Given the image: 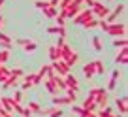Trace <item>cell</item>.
Listing matches in <instances>:
<instances>
[{
    "instance_id": "1",
    "label": "cell",
    "mask_w": 128,
    "mask_h": 117,
    "mask_svg": "<svg viewBox=\"0 0 128 117\" xmlns=\"http://www.w3.org/2000/svg\"><path fill=\"white\" fill-rule=\"evenodd\" d=\"M88 94H92L94 96V102L98 108H106L108 106V91L104 89V87H96V89H90L88 91Z\"/></svg>"
},
{
    "instance_id": "2",
    "label": "cell",
    "mask_w": 128,
    "mask_h": 117,
    "mask_svg": "<svg viewBox=\"0 0 128 117\" xmlns=\"http://www.w3.org/2000/svg\"><path fill=\"white\" fill-rule=\"evenodd\" d=\"M106 32L113 38H126V25L124 23H111Z\"/></svg>"
},
{
    "instance_id": "3",
    "label": "cell",
    "mask_w": 128,
    "mask_h": 117,
    "mask_svg": "<svg viewBox=\"0 0 128 117\" xmlns=\"http://www.w3.org/2000/svg\"><path fill=\"white\" fill-rule=\"evenodd\" d=\"M92 15L98 17V19H106V17L109 15V8L106 4H102V2H98V0H94V4H92Z\"/></svg>"
},
{
    "instance_id": "4",
    "label": "cell",
    "mask_w": 128,
    "mask_h": 117,
    "mask_svg": "<svg viewBox=\"0 0 128 117\" xmlns=\"http://www.w3.org/2000/svg\"><path fill=\"white\" fill-rule=\"evenodd\" d=\"M49 64H51V68L55 70L56 76H62V77L66 76V74H70V70H72L64 61H55V62H49Z\"/></svg>"
},
{
    "instance_id": "5",
    "label": "cell",
    "mask_w": 128,
    "mask_h": 117,
    "mask_svg": "<svg viewBox=\"0 0 128 117\" xmlns=\"http://www.w3.org/2000/svg\"><path fill=\"white\" fill-rule=\"evenodd\" d=\"M90 19H94V15H92V10H81L79 13H77L76 17H74V23L76 25H83V23H87V21H90Z\"/></svg>"
},
{
    "instance_id": "6",
    "label": "cell",
    "mask_w": 128,
    "mask_h": 117,
    "mask_svg": "<svg viewBox=\"0 0 128 117\" xmlns=\"http://www.w3.org/2000/svg\"><path fill=\"white\" fill-rule=\"evenodd\" d=\"M64 83H66V89H74L77 93V89H79V81H77V77L74 76V74H66V76H64Z\"/></svg>"
},
{
    "instance_id": "7",
    "label": "cell",
    "mask_w": 128,
    "mask_h": 117,
    "mask_svg": "<svg viewBox=\"0 0 128 117\" xmlns=\"http://www.w3.org/2000/svg\"><path fill=\"white\" fill-rule=\"evenodd\" d=\"M128 62V47H120L115 55V64H126Z\"/></svg>"
},
{
    "instance_id": "8",
    "label": "cell",
    "mask_w": 128,
    "mask_h": 117,
    "mask_svg": "<svg viewBox=\"0 0 128 117\" xmlns=\"http://www.w3.org/2000/svg\"><path fill=\"white\" fill-rule=\"evenodd\" d=\"M122 12H124V4H119L115 10H113V12H109V15L106 17V21H108L109 25H111V23H115V21H117V17H119Z\"/></svg>"
},
{
    "instance_id": "9",
    "label": "cell",
    "mask_w": 128,
    "mask_h": 117,
    "mask_svg": "<svg viewBox=\"0 0 128 117\" xmlns=\"http://www.w3.org/2000/svg\"><path fill=\"white\" fill-rule=\"evenodd\" d=\"M83 109H88V111H98V106H96V102H94V96L92 94H88L87 98H85V102H83V106H81Z\"/></svg>"
},
{
    "instance_id": "10",
    "label": "cell",
    "mask_w": 128,
    "mask_h": 117,
    "mask_svg": "<svg viewBox=\"0 0 128 117\" xmlns=\"http://www.w3.org/2000/svg\"><path fill=\"white\" fill-rule=\"evenodd\" d=\"M115 104H117V109H119V113L120 115H124V113L128 111V102H126V96H117V100H115Z\"/></svg>"
},
{
    "instance_id": "11",
    "label": "cell",
    "mask_w": 128,
    "mask_h": 117,
    "mask_svg": "<svg viewBox=\"0 0 128 117\" xmlns=\"http://www.w3.org/2000/svg\"><path fill=\"white\" fill-rule=\"evenodd\" d=\"M117 79H119V70H113L111 72V77H109V83H108V93L109 91H115V87H117Z\"/></svg>"
},
{
    "instance_id": "12",
    "label": "cell",
    "mask_w": 128,
    "mask_h": 117,
    "mask_svg": "<svg viewBox=\"0 0 128 117\" xmlns=\"http://www.w3.org/2000/svg\"><path fill=\"white\" fill-rule=\"evenodd\" d=\"M0 44H2V49H8V51H10V47H12L13 40H12V38L8 36V34L0 32Z\"/></svg>"
},
{
    "instance_id": "13",
    "label": "cell",
    "mask_w": 128,
    "mask_h": 117,
    "mask_svg": "<svg viewBox=\"0 0 128 117\" xmlns=\"http://www.w3.org/2000/svg\"><path fill=\"white\" fill-rule=\"evenodd\" d=\"M53 104H55L56 108H62V106H72V102L66 96H53Z\"/></svg>"
},
{
    "instance_id": "14",
    "label": "cell",
    "mask_w": 128,
    "mask_h": 117,
    "mask_svg": "<svg viewBox=\"0 0 128 117\" xmlns=\"http://www.w3.org/2000/svg\"><path fill=\"white\" fill-rule=\"evenodd\" d=\"M83 74H85V77H87V79H92V77L96 76V72H94V64H92V62L85 64V66H83Z\"/></svg>"
},
{
    "instance_id": "15",
    "label": "cell",
    "mask_w": 128,
    "mask_h": 117,
    "mask_svg": "<svg viewBox=\"0 0 128 117\" xmlns=\"http://www.w3.org/2000/svg\"><path fill=\"white\" fill-rule=\"evenodd\" d=\"M17 83H19V77H15V76H12V74H10L8 79H6L2 85H4V89H12V87H15Z\"/></svg>"
},
{
    "instance_id": "16",
    "label": "cell",
    "mask_w": 128,
    "mask_h": 117,
    "mask_svg": "<svg viewBox=\"0 0 128 117\" xmlns=\"http://www.w3.org/2000/svg\"><path fill=\"white\" fill-rule=\"evenodd\" d=\"M21 47H23L26 53H34L36 47H38V44H36V42H32V40H24V44L21 45Z\"/></svg>"
},
{
    "instance_id": "17",
    "label": "cell",
    "mask_w": 128,
    "mask_h": 117,
    "mask_svg": "<svg viewBox=\"0 0 128 117\" xmlns=\"http://www.w3.org/2000/svg\"><path fill=\"white\" fill-rule=\"evenodd\" d=\"M53 83H55V87H56L58 91H66V83H64V77H62V76H56V74H55Z\"/></svg>"
},
{
    "instance_id": "18",
    "label": "cell",
    "mask_w": 128,
    "mask_h": 117,
    "mask_svg": "<svg viewBox=\"0 0 128 117\" xmlns=\"http://www.w3.org/2000/svg\"><path fill=\"white\" fill-rule=\"evenodd\" d=\"M44 87H45V89L49 91V94H53V96H55V94L58 93V89H56V87H55V83H53V79H44Z\"/></svg>"
},
{
    "instance_id": "19",
    "label": "cell",
    "mask_w": 128,
    "mask_h": 117,
    "mask_svg": "<svg viewBox=\"0 0 128 117\" xmlns=\"http://www.w3.org/2000/svg\"><path fill=\"white\" fill-rule=\"evenodd\" d=\"M49 59H51V62H55V61H58V59H60L58 47H55V45H51V47H49Z\"/></svg>"
},
{
    "instance_id": "20",
    "label": "cell",
    "mask_w": 128,
    "mask_h": 117,
    "mask_svg": "<svg viewBox=\"0 0 128 117\" xmlns=\"http://www.w3.org/2000/svg\"><path fill=\"white\" fill-rule=\"evenodd\" d=\"M92 64H94V72H96V76H102V74H104L106 66H104V62H102V61H92Z\"/></svg>"
},
{
    "instance_id": "21",
    "label": "cell",
    "mask_w": 128,
    "mask_h": 117,
    "mask_svg": "<svg viewBox=\"0 0 128 117\" xmlns=\"http://www.w3.org/2000/svg\"><path fill=\"white\" fill-rule=\"evenodd\" d=\"M113 115H115V109L113 108H108V106H106L102 111L98 109V117H113Z\"/></svg>"
},
{
    "instance_id": "22",
    "label": "cell",
    "mask_w": 128,
    "mask_h": 117,
    "mask_svg": "<svg viewBox=\"0 0 128 117\" xmlns=\"http://www.w3.org/2000/svg\"><path fill=\"white\" fill-rule=\"evenodd\" d=\"M56 15H58L56 8H45L44 10V17H47V19H55Z\"/></svg>"
},
{
    "instance_id": "23",
    "label": "cell",
    "mask_w": 128,
    "mask_h": 117,
    "mask_svg": "<svg viewBox=\"0 0 128 117\" xmlns=\"http://www.w3.org/2000/svg\"><path fill=\"white\" fill-rule=\"evenodd\" d=\"M113 45L117 49H120V47H126L128 42H126V38H113Z\"/></svg>"
},
{
    "instance_id": "24",
    "label": "cell",
    "mask_w": 128,
    "mask_h": 117,
    "mask_svg": "<svg viewBox=\"0 0 128 117\" xmlns=\"http://www.w3.org/2000/svg\"><path fill=\"white\" fill-rule=\"evenodd\" d=\"M66 98H68L72 104H76V100H77V93L74 89H66Z\"/></svg>"
},
{
    "instance_id": "25",
    "label": "cell",
    "mask_w": 128,
    "mask_h": 117,
    "mask_svg": "<svg viewBox=\"0 0 128 117\" xmlns=\"http://www.w3.org/2000/svg\"><path fill=\"white\" fill-rule=\"evenodd\" d=\"M64 115V109H60V108H56V106H53V109H51V113H49V117H62Z\"/></svg>"
},
{
    "instance_id": "26",
    "label": "cell",
    "mask_w": 128,
    "mask_h": 117,
    "mask_svg": "<svg viewBox=\"0 0 128 117\" xmlns=\"http://www.w3.org/2000/svg\"><path fill=\"white\" fill-rule=\"evenodd\" d=\"M28 109H30L32 113H40V109H42V106L38 104V102H28Z\"/></svg>"
},
{
    "instance_id": "27",
    "label": "cell",
    "mask_w": 128,
    "mask_h": 117,
    "mask_svg": "<svg viewBox=\"0 0 128 117\" xmlns=\"http://www.w3.org/2000/svg\"><path fill=\"white\" fill-rule=\"evenodd\" d=\"M8 59H10V51L8 49H2V51H0V64H6Z\"/></svg>"
},
{
    "instance_id": "28",
    "label": "cell",
    "mask_w": 128,
    "mask_h": 117,
    "mask_svg": "<svg viewBox=\"0 0 128 117\" xmlns=\"http://www.w3.org/2000/svg\"><path fill=\"white\" fill-rule=\"evenodd\" d=\"M34 6H36L38 10H42V12H44L45 8H49V4H47V0H36V2H34Z\"/></svg>"
},
{
    "instance_id": "29",
    "label": "cell",
    "mask_w": 128,
    "mask_h": 117,
    "mask_svg": "<svg viewBox=\"0 0 128 117\" xmlns=\"http://www.w3.org/2000/svg\"><path fill=\"white\" fill-rule=\"evenodd\" d=\"M92 45H94V51H102V49H104V47H102V42H100V38H98V36L92 38Z\"/></svg>"
},
{
    "instance_id": "30",
    "label": "cell",
    "mask_w": 128,
    "mask_h": 117,
    "mask_svg": "<svg viewBox=\"0 0 128 117\" xmlns=\"http://www.w3.org/2000/svg\"><path fill=\"white\" fill-rule=\"evenodd\" d=\"M23 91H15V93H13V96H12V100L13 102H17V104H21V100H23Z\"/></svg>"
},
{
    "instance_id": "31",
    "label": "cell",
    "mask_w": 128,
    "mask_h": 117,
    "mask_svg": "<svg viewBox=\"0 0 128 117\" xmlns=\"http://www.w3.org/2000/svg\"><path fill=\"white\" fill-rule=\"evenodd\" d=\"M81 27H85V28H96V27H98V19H90V21H87V23H83Z\"/></svg>"
},
{
    "instance_id": "32",
    "label": "cell",
    "mask_w": 128,
    "mask_h": 117,
    "mask_svg": "<svg viewBox=\"0 0 128 117\" xmlns=\"http://www.w3.org/2000/svg\"><path fill=\"white\" fill-rule=\"evenodd\" d=\"M77 59H79V57H77V53H74V55L70 57L68 61H66V64H68L70 68H72V66H74V64H76V62H77Z\"/></svg>"
},
{
    "instance_id": "33",
    "label": "cell",
    "mask_w": 128,
    "mask_h": 117,
    "mask_svg": "<svg viewBox=\"0 0 128 117\" xmlns=\"http://www.w3.org/2000/svg\"><path fill=\"white\" fill-rule=\"evenodd\" d=\"M55 23H56V27H64V25H66V17L56 15V17H55Z\"/></svg>"
},
{
    "instance_id": "34",
    "label": "cell",
    "mask_w": 128,
    "mask_h": 117,
    "mask_svg": "<svg viewBox=\"0 0 128 117\" xmlns=\"http://www.w3.org/2000/svg\"><path fill=\"white\" fill-rule=\"evenodd\" d=\"M47 70H49V64H44L40 70H38V76H40L42 79H44V77H45V74H47Z\"/></svg>"
},
{
    "instance_id": "35",
    "label": "cell",
    "mask_w": 128,
    "mask_h": 117,
    "mask_svg": "<svg viewBox=\"0 0 128 117\" xmlns=\"http://www.w3.org/2000/svg\"><path fill=\"white\" fill-rule=\"evenodd\" d=\"M10 74H12V76H15V77H23L24 76V72L21 68H13V70H10Z\"/></svg>"
},
{
    "instance_id": "36",
    "label": "cell",
    "mask_w": 128,
    "mask_h": 117,
    "mask_svg": "<svg viewBox=\"0 0 128 117\" xmlns=\"http://www.w3.org/2000/svg\"><path fill=\"white\" fill-rule=\"evenodd\" d=\"M70 2H72V0H60V2H58V8L60 10H66L70 6Z\"/></svg>"
},
{
    "instance_id": "37",
    "label": "cell",
    "mask_w": 128,
    "mask_h": 117,
    "mask_svg": "<svg viewBox=\"0 0 128 117\" xmlns=\"http://www.w3.org/2000/svg\"><path fill=\"white\" fill-rule=\"evenodd\" d=\"M47 32L49 34H58V27H56V25L55 27H47Z\"/></svg>"
},
{
    "instance_id": "38",
    "label": "cell",
    "mask_w": 128,
    "mask_h": 117,
    "mask_svg": "<svg viewBox=\"0 0 128 117\" xmlns=\"http://www.w3.org/2000/svg\"><path fill=\"white\" fill-rule=\"evenodd\" d=\"M81 109H83L81 106H76V104H72V111H74V113H77V115H79V113H81Z\"/></svg>"
},
{
    "instance_id": "39",
    "label": "cell",
    "mask_w": 128,
    "mask_h": 117,
    "mask_svg": "<svg viewBox=\"0 0 128 117\" xmlns=\"http://www.w3.org/2000/svg\"><path fill=\"white\" fill-rule=\"evenodd\" d=\"M58 2H60V0H47L49 8H56V6H58Z\"/></svg>"
},
{
    "instance_id": "40",
    "label": "cell",
    "mask_w": 128,
    "mask_h": 117,
    "mask_svg": "<svg viewBox=\"0 0 128 117\" xmlns=\"http://www.w3.org/2000/svg\"><path fill=\"white\" fill-rule=\"evenodd\" d=\"M64 44H66V42H64V38H62V36H58V40H56V45H55V47H62Z\"/></svg>"
},
{
    "instance_id": "41",
    "label": "cell",
    "mask_w": 128,
    "mask_h": 117,
    "mask_svg": "<svg viewBox=\"0 0 128 117\" xmlns=\"http://www.w3.org/2000/svg\"><path fill=\"white\" fill-rule=\"evenodd\" d=\"M88 117H98V111H90V113H88Z\"/></svg>"
},
{
    "instance_id": "42",
    "label": "cell",
    "mask_w": 128,
    "mask_h": 117,
    "mask_svg": "<svg viewBox=\"0 0 128 117\" xmlns=\"http://www.w3.org/2000/svg\"><path fill=\"white\" fill-rule=\"evenodd\" d=\"M6 79H8V77H6V76H0V83H4Z\"/></svg>"
},
{
    "instance_id": "43",
    "label": "cell",
    "mask_w": 128,
    "mask_h": 117,
    "mask_svg": "<svg viewBox=\"0 0 128 117\" xmlns=\"http://www.w3.org/2000/svg\"><path fill=\"white\" fill-rule=\"evenodd\" d=\"M2 23H4V19H2V15H0V28H2Z\"/></svg>"
},
{
    "instance_id": "44",
    "label": "cell",
    "mask_w": 128,
    "mask_h": 117,
    "mask_svg": "<svg viewBox=\"0 0 128 117\" xmlns=\"http://www.w3.org/2000/svg\"><path fill=\"white\" fill-rule=\"evenodd\" d=\"M113 117H122V115H120V113H115V115H113Z\"/></svg>"
},
{
    "instance_id": "45",
    "label": "cell",
    "mask_w": 128,
    "mask_h": 117,
    "mask_svg": "<svg viewBox=\"0 0 128 117\" xmlns=\"http://www.w3.org/2000/svg\"><path fill=\"white\" fill-rule=\"evenodd\" d=\"M2 6H4V0H0V8H2Z\"/></svg>"
},
{
    "instance_id": "46",
    "label": "cell",
    "mask_w": 128,
    "mask_h": 117,
    "mask_svg": "<svg viewBox=\"0 0 128 117\" xmlns=\"http://www.w3.org/2000/svg\"><path fill=\"white\" fill-rule=\"evenodd\" d=\"M74 2H81V4H83V0H74Z\"/></svg>"
},
{
    "instance_id": "47",
    "label": "cell",
    "mask_w": 128,
    "mask_h": 117,
    "mask_svg": "<svg viewBox=\"0 0 128 117\" xmlns=\"http://www.w3.org/2000/svg\"><path fill=\"white\" fill-rule=\"evenodd\" d=\"M108 2H111V0H108Z\"/></svg>"
},
{
    "instance_id": "48",
    "label": "cell",
    "mask_w": 128,
    "mask_h": 117,
    "mask_svg": "<svg viewBox=\"0 0 128 117\" xmlns=\"http://www.w3.org/2000/svg\"><path fill=\"white\" fill-rule=\"evenodd\" d=\"M0 108H2V106H0Z\"/></svg>"
}]
</instances>
